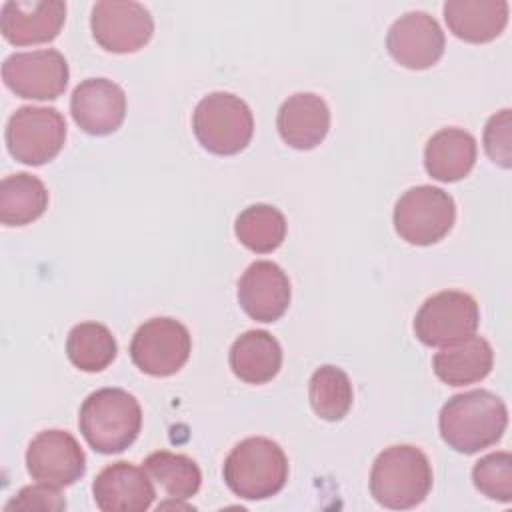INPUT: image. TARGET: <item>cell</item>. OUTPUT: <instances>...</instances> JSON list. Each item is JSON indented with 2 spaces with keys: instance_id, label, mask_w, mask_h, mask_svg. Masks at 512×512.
Segmentation results:
<instances>
[{
  "instance_id": "cell-22",
  "label": "cell",
  "mask_w": 512,
  "mask_h": 512,
  "mask_svg": "<svg viewBox=\"0 0 512 512\" xmlns=\"http://www.w3.org/2000/svg\"><path fill=\"white\" fill-rule=\"evenodd\" d=\"M230 368L246 384L270 382L282 366V348L266 330H248L230 346Z\"/></svg>"
},
{
  "instance_id": "cell-29",
  "label": "cell",
  "mask_w": 512,
  "mask_h": 512,
  "mask_svg": "<svg viewBox=\"0 0 512 512\" xmlns=\"http://www.w3.org/2000/svg\"><path fill=\"white\" fill-rule=\"evenodd\" d=\"M510 128H512L510 108H504L492 114L484 126V150L488 158L502 168H510L512 164Z\"/></svg>"
},
{
  "instance_id": "cell-14",
  "label": "cell",
  "mask_w": 512,
  "mask_h": 512,
  "mask_svg": "<svg viewBox=\"0 0 512 512\" xmlns=\"http://www.w3.org/2000/svg\"><path fill=\"white\" fill-rule=\"evenodd\" d=\"M70 114L86 134H112L126 118V94L108 78L82 80L70 96Z\"/></svg>"
},
{
  "instance_id": "cell-23",
  "label": "cell",
  "mask_w": 512,
  "mask_h": 512,
  "mask_svg": "<svg viewBox=\"0 0 512 512\" xmlns=\"http://www.w3.org/2000/svg\"><path fill=\"white\" fill-rule=\"evenodd\" d=\"M48 208L44 182L28 172H16L0 182V222L4 226H26Z\"/></svg>"
},
{
  "instance_id": "cell-2",
  "label": "cell",
  "mask_w": 512,
  "mask_h": 512,
  "mask_svg": "<svg viewBox=\"0 0 512 512\" xmlns=\"http://www.w3.org/2000/svg\"><path fill=\"white\" fill-rule=\"evenodd\" d=\"M78 426L94 452L118 454L134 444L142 428L138 400L122 388H100L80 406Z\"/></svg>"
},
{
  "instance_id": "cell-7",
  "label": "cell",
  "mask_w": 512,
  "mask_h": 512,
  "mask_svg": "<svg viewBox=\"0 0 512 512\" xmlns=\"http://www.w3.org/2000/svg\"><path fill=\"white\" fill-rule=\"evenodd\" d=\"M66 120L50 106H20L6 124V148L28 166H42L58 156L66 142Z\"/></svg>"
},
{
  "instance_id": "cell-30",
  "label": "cell",
  "mask_w": 512,
  "mask_h": 512,
  "mask_svg": "<svg viewBox=\"0 0 512 512\" xmlns=\"http://www.w3.org/2000/svg\"><path fill=\"white\" fill-rule=\"evenodd\" d=\"M66 500L58 492V488L48 486V484H32L24 486L6 506L4 510H64Z\"/></svg>"
},
{
  "instance_id": "cell-16",
  "label": "cell",
  "mask_w": 512,
  "mask_h": 512,
  "mask_svg": "<svg viewBox=\"0 0 512 512\" xmlns=\"http://www.w3.org/2000/svg\"><path fill=\"white\" fill-rule=\"evenodd\" d=\"M64 20L62 0H8L0 8V32L14 46L52 42Z\"/></svg>"
},
{
  "instance_id": "cell-12",
  "label": "cell",
  "mask_w": 512,
  "mask_h": 512,
  "mask_svg": "<svg viewBox=\"0 0 512 512\" xmlns=\"http://www.w3.org/2000/svg\"><path fill=\"white\" fill-rule=\"evenodd\" d=\"M26 470L36 482L66 488L84 476L86 454L70 432L42 430L28 444Z\"/></svg>"
},
{
  "instance_id": "cell-6",
  "label": "cell",
  "mask_w": 512,
  "mask_h": 512,
  "mask_svg": "<svg viewBox=\"0 0 512 512\" xmlns=\"http://www.w3.org/2000/svg\"><path fill=\"white\" fill-rule=\"evenodd\" d=\"M394 230L412 246L440 242L456 222L454 198L438 186L420 184L406 190L394 206Z\"/></svg>"
},
{
  "instance_id": "cell-20",
  "label": "cell",
  "mask_w": 512,
  "mask_h": 512,
  "mask_svg": "<svg viewBox=\"0 0 512 512\" xmlns=\"http://www.w3.org/2000/svg\"><path fill=\"white\" fill-rule=\"evenodd\" d=\"M476 140L462 128H442L426 142L424 168L438 182H458L476 164Z\"/></svg>"
},
{
  "instance_id": "cell-18",
  "label": "cell",
  "mask_w": 512,
  "mask_h": 512,
  "mask_svg": "<svg viewBox=\"0 0 512 512\" xmlns=\"http://www.w3.org/2000/svg\"><path fill=\"white\" fill-rule=\"evenodd\" d=\"M280 138L296 150L316 148L330 130L328 104L312 92L288 96L276 116Z\"/></svg>"
},
{
  "instance_id": "cell-26",
  "label": "cell",
  "mask_w": 512,
  "mask_h": 512,
  "mask_svg": "<svg viewBox=\"0 0 512 512\" xmlns=\"http://www.w3.org/2000/svg\"><path fill=\"white\" fill-rule=\"evenodd\" d=\"M286 218L270 204H252L244 208L234 222V234L248 250L256 254L274 252L286 238Z\"/></svg>"
},
{
  "instance_id": "cell-13",
  "label": "cell",
  "mask_w": 512,
  "mask_h": 512,
  "mask_svg": "<svg viewBox=\"0 0 512 512\" xmlns=\"http://www.w3.org/2000/svg\"><path fill=\"white\" fill-rule=\"evenodd\" d=\"M446 38L434 16L422 10L406 12L392 22L386 34L390 56L404 68L426 70L444 54Z\"/></svg>"
},
{
  "instance_id": "cell-11",
  "label": "cell",
  "mask_w": 512,
  "mask_h": 512,
  "mask_svg": "<svg viewBox=\"0 0 512 512\" xmlns=\"http://www.w3.org/2000/svg\"><path fill=\"white\" fill-rule=\"evenodd\" d=\"M68 78V62L54 48L16 52L2 64L4 84L16 96L28 100H56L64 94Z\"/></svg>"
},
{
  "instance_id": "cell-15",
  "label": "cell",
  "mask_w": 512,
  "mask_h": 512,
  "mask_svg": "<svg viewBox=\"0 0 512 512\" xmlns=\"http://www.w3.org/2000/svg\"><path fill=\"white\" fill-rule=\"evenodd\" d=\"M290 298V280L276 262L256 260L238 280V304L252 320L276 322L288 310Z\"/></svg>"
},
{
  "instance_id": "cell-28",
  "label": "cell",
  "mask_w": 512,
  "mask_h": 512,
  "mask_svg": "<svg viewBox=\"0 0 512 512\" xmlns=\"http://www.w3.org/2000/svg\"><path fill=\"white\" fill-rule=\"evenodd\" d=\"M472 482L478 492L490 500L512 502V456L510 452H492L480 458L472 468Z\"/></svg>"
},
{
  "instance_id": "cell-25",
  "label": "cell",
  "mask_w": 512,
  "mask_h": 512,
  "mask_svg": "<svg viewBox=\"0 0 512 512\" xmlns=\"http://www.w3.org/2000/svg\"><path fill=\"white\" fill-rule=\"evenodd\" d=\"M144 470L172 500L192 498L202 484L200 466L186 454L152 452L144 460Z\"/></svg>"
},
{
  "instance_id": "cell-24",
  "label": "cell",
  "mask_w": 512,
  "mask_h": 512,
  "mask_svg": "<svg viewBox=\"0 0 512 512\" xmlns=\"http://www.w3.org/2000/svg\"><path fill=\"white\" fill-rule=\"evenodd\" d=\"M116 354V338L100 322H80L68 332L66 356L82 372H102Z\"/></svg>"
},
{
  "instance_id": "cell-4",
  "label": "cell",
  "mask_w": 512,
  "mask_h": 512,
  "mask_svg": "<svg viewBox=\"0 0 512 512\" xmlns=\"http://www.w3.org/2000/svg\"><path fill=\"white\" fill-rule=\"evenodd\" d=\"M226 486L244 500L276 496L288 480V458L278 442L264 436L240 440L224 460Z\"/></svg>"
},
{
  "instance_id": "cell-8",
  "label": "cell",
  "mask_w": 512,
  "mask_h": 512,
  "mask_svg": "<svg viewBox=\"0 0 512 512\" xmlns=\"http://www.w3.org/2000/svg\"><path fill=\"white\" fill-rule=\"evenodd\" d=\"M480 308L460 290H442L424 300L414 316V334L426 346H452L476 334Z\"/></svg>"
},
{
  "instance_id": "cell-10",
  "label": "cell",
  "mask_w": 512,
  "mask_h": 512,
  "mask_svg": "<svg viewBox=\"0 0 512 512\" xmlns=\"http://www.w3.org/2000/svg\"><path fill=\"white\" fill-rule=\"evenodd\" d=\"M90 28L106 52L132 54L144 48L154 34L150 10L132 0H100L92 6Z\"/></svg>"
},
{
  "instance_id": "cell-9",
  "label": "cell",
  "mask_w": 512,
  "mask_h": 512,
  "mask_svg": "<svg viewBox=\"0 0 512 512\" xmlns=\"http://www.w3.org/2000/svg\"><path fill=\"white\" fill-rule=\"evenodd\" d=\"M192 336L188 328L168 316L146 320L132 336L130 358L148 376H172L190 358Z\"/></svg>"
},
{
  "instance_id": "cell-17",
  "label": "cell",
  "mask_w": 512,
  "mask_h": 512,
  "mask_svg": "<svg viewBox=\"0 0 512 512\" xmlns=\"http://www.w3.org/2000/svg\"><path fill=\"white\" fill-rule=\"evenodd\" d=\"M94 502L102 512H144L154 502V486L144 466L112 462L92 482Z\"/></svg>"
},
{
  "instance_id": "cell-3",
  "label": "cell",
  "mask_w": 512,
  "mask_h": 512,
  "mask_svg": "<svg viewBox=\"0 0 512 512\" xmlns=\"http://www.w3.org/2000/svg\"><path fill=\"white\" fill-rule=\"evenodd\" d=\"M432 490L428 456L412 444L384 448L370 470L372 498L390 510H408L426 500Z\"/></svg>"
},
{
  "instance_id": "cell-5",
  "label": "cell",
  "mask_w": 512,
  "mask_h": 512,
  "mask_svg": "<svg viewBox=\"0 0 512 512\" xmlns=\"http://www.w3.org/2000/svg\"><path fill=\"white\" fill-rule=\"evenodd\" d=\"M192 130L204 150L216 156L242 152L254 134L250 106L232 92H210L192 114Z\"/></svg>"
},
{
  "instance_id": "cell-19",
  "label": "cell",
  "mask_w": 512,
  "mask_h": 512,
  "mask_svg": "<svg viewBox=\"0 0 512 512\" xmlns=\"http://www.w3.org/2000/svg\"><path fill=\"white\" fill-rule=\"evenodd\" d=\"M442 12L448 30L470 44L492 42L508 24L506 0H446Z\"/></svg>"
},
{
  "instance_id": "cell-27",
  "label": "cell",
  "mask_w": 512,
  "mask_h": 512,
  "mask_svg": "<svg viewBox=\"0 0 512 512\" xmlns=\"http://www.w3.org/2000/svg\"><path fill=\"white\" fill-rule=\"evenodd\" d=\"M308 398L316 416L328 422H338L352 408V382L342 368L324 364L310 376Z\"/></svg>"
},
{
  "instance_id": "cell-21",
  "label": "cell",
  "mask_w": 512,
  "mask_h": 512,
  "mask_svg": "<svg viewBox=\"0 0 512 512\" xmlns=\"http://www.w3.org/2000/svg\"><path fill=\"white\" fill-rule=\"evenodd\" d=\"M494 366V352L486 338H470L446 346L432 358L434 374L448 386H466L484 380Z\"/></svg>"
},
{
  "instance_id": "cell-1",
  "label": "cell",
  "mask_w": 512,
  "mask_h": 512,
  "mask_svg": "<svg viewBox=\"0 0 512 512\" xmlns=\"http://www.w3.org/2000/svg\"><path fill=\"white\" fill-rule=\"evenodd\" d=\"M508 408L490 390L454 394L438 414L442 440L460 454H476L494 446L506 432Z\"/></svg>"
}]
</instances>
